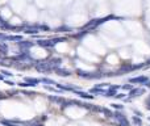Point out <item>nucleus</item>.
Instances as JSON below:
<instances>
[{
	"instance_id": "7",
	"label": "nucleus",
	"mask_w": 150,
	"mask_h": 126,
	"mask_svg": "<svg viewBox=\"0 0 150 126\" xmlns=\"http://www.w3.org/2000/svg\"><path fill=\"white\" fill-rule=\"evenodd\" d=\"M74 92H75V95H79L83 98H94V95H88L87 92H82V91H77V89H74Z\"/></svg>"
},
{
	"instance_id": "16",
	"label": "nucleus",
	"mask_w": 150,
	"mask_h": 126,
	"mask_svg": "<svg viewBox=\"0 0 150 126\" xmlns=\"http://www.w3.org/2000/svg\"><path fill=\"white\" fill-rule=\"evenodd\" d=\"M133 123L136 125V126H142V121H141V118L140 117H133Z\"/></svg>"
},
{
	"instance_id": "8",
	"label": "nucleus",
	"mask_w": 150,
	"mask_h": 126,
	"mask_svg": "<svg viewBox=\"0 0 150 126\" xmlns=\"http://www.w3.org/2000/svg\"><path fill=\"white\" fill-rule=\"evenodd\" d=\"M54 71H55V72H57L59 76H70V75H71V74H70V71H67V70H63V68H59V67H58V68H55Z\"/></svg>"
},
{
	"instance_id": "24",
	"label": "nucleus",
	"mask_w": 150,
	"mask_h": 126,
	"mask_svg": "<svg viewBox=\"0 0 150 126\" xmlns=\"http://www.w3.org/2000/svg\"><path fill=\"white\" fill-rule=\"evenodd\" d=\"M19 85H20V87H29V85H30V84H29V83H28V81H24V83H23V81H21V83H20V84H19Z\"/></svg>"
},
{
	"instance_id": "9",
	"label": "nucleus",
	"mask_w": 150,
	"mask_h": 126,
	"mask_svg": "<svg viewBox=\"0 0 150 126\" xmlns=\"http://www.w3.org/2000/svg\"><path fill=\"white\" fill-rule=\"evenodd\" d=\"M142 93H143V89H142V88H141V89L134 88V89H130L129 96H130V97H136V96H140V95H142Z\"/></svg>"
},
{
	"instance_id": "6",
	"label": "nucleus",
	"mask_w": 150,
	"mask_h": 126,
	"mask_svg": "<svg viewBox=\"0 0 150 126\" xmlns=\"http://www.w3.org/2000/svg\"><path fill=\"white\" fill-rule=\"evenodd\" d=\"M117 89H119V87H117V85L109 87V89L104 92V96H105V97H112V96H115V93H116V91H117Z\"/></svg>"
},
{
	"instance_id": "12",
	"label": "nucleus",
	"mask_w": 150,
	"mask_h": 126,
	"mask_svg": "<svg viewBox=\"0 0 150 126\" xmlns=\"http://www.w3.org/2000/svg\"><path fill=\"white\" fill-rule=\"evenodd\" d=\"M117 122H119L120 126H129V121H128V118H126L125 116H122L121 118H119Z\"/></svg>"
},
{
	"instance_id": "22",
	"label": "nucleus",
	"mask_w": 150,
	"mask_h": 126,
	"mask_svg": "<svg viewBox=\"0 0 150 126\" xmlns=\"http://www.w3.org/2000/svg\"><path fill=\"white\" fill-rule=\"evenodd\" d=\"M101 112H104V114H105L107 117H111V116H113V114H112V113H111L108 109H101Z\"/></svg>"
},
{
	"instance_id": "28",
	"label": "nucleus",
	"mask_w": 150,
	"mask_h": 126,
	"mask_svg": "<svg viewBox=\"0 0 150 126\" xmlns=\"http://www.w3.org/2000/svg\"><path fill=\"white\" fill-rule=\"evenodd\" d=\"M7 84H8V85H13L15 83H13V81H9V80H7Z\"/></svg>"
},
{
	"instance_id": "17",
	"label": "nucleus",
	"mask_w": 150,
	"mask_h": 126,
	"mask_svg": "<svg viewBox=\"0 0 150 126\" xmlns=\"http://www.w3.org/2000/svg\"><path fill=\"white\" fill-rule=\"evenodd\" d=\"M41 81H42L44 84H54V85L57 84V83H55L54 80H51V79H46V78H44V79H41Z\"/></svg>"
},
{
	"instance_id": "1",
	"label": "nucleus",
	"mask_w": 150,
	"mask_h": 126,
	"mask_svg": "<svg viewBox=\"0 0 150 126\" xmlns=\"http://www.w3.org/2000/svg\"><path fill=\"white\" fill-rule=\"evenodd\" d=\"M34 67H36V70L40 71V72L51 71V67H50L49 61H36V62H34Z\"/></svg>"
},
{
	"instance_id": "2",
	"label": "nucleus",
	"mask_w": 150,
	"mask_h": 126,
	"mask_svg": "<svg viewBox=\"0 0 150 126\" xmlns=\"http://www.w3.org/2000/svg\"><path fill=\"white\" fill-rule=\"evenodd\" d=\"M36 45H38L41 47H53L54 46L53 41H49V40H38V41H36Z\"/></svg>"
},
{
	"instance_id": "13",
	"label": "nucleus",
	"mask_w": 150,
	"mask_h": 126,
	"mask_svg": "<svg viewBox=\"0 0 150 126\" xmlns=\"http://www.w3.org/2000/svg\"><path fill=\"white\" fill-rule=\"evenodd\" d=\"M90 92H91V93H96V95H104V92H105V91H104L101 87H99V85H98V87L92 88Z\"/></svg>"
},
{
	"instance_id": "25",
	"label": "nucleus",
	"mask_w": 150,
	"mask_h": 126,
	"mask_svg": "<svg viewBox=\"0 0 150 126\" xmlns=\"http://www.w3.org/2000/svg\"><path fill=\"white\" fill-rule=\"evenodd\" d=\"M112 106H113V108H116V109H122V105H117V104H113Z\"/></svg>"
},
{
	"instance_id": "20",
	"label": "nucleus",
	"mask_w": 150,
	"mask_h": 126,
	"mask_svg": "<svg viewBox=\"0 0 150 126\" xmlns=\"http://www.w3.org/2000/svg\"><path fill=\"white\" fill-rule=\"evenodd\" d=\"M7 38H8V36H7V34L0 33V42H6V41H7Z\"/></svg>"
},
{
	"instance_id": "4",
	"label": "nucleus",
	"mask_w": 150,
	"mask_h": 126,
	"mask_svg": "<svg viewBox=\"0 0 150 126\" xmlns=\"http://www.w3.org/2000/svg\"><path fill=\"white\" fill-rule=\"evenodd\" d=\"M147 81L146 76H138V78H132L129 79V83H138V84H145Z\"/></svg>"
},
{
	"instance_id": "21",
	"label": "nucleus",
	"mask_w": 150,
	"mask_h": 126,
	"mask_svg": "<svg viewBox=\"0 0 150 126\" xmlns=\"http://www.w3.org/2000/svg\"><path fill=\"white\" fill-rule=\"evenodd\" d=\"M51 41H53L54 45H57V43H59V42H65L66 40H65V38H54V40H51Z\"/></svg>"
},
{
	"instance_id": "19",
	"label": "nucleus",
	"mask_w": 150,
	"mask_h": 126,
	"mask_svg": "<svg viewBox=\"0 0 150 126\" xmlns=\"http://www.w3.org/2000/svg\"><path fill=\"white\" fill-rule=\"evenodd\" d=\"M2 123H3V125H7V126H19V125H16L15 122H11V121H6V119H3V121H2Z\"/></svg>"
},
{
	"instance_id": "10",
	"label": "nucleus",
	"mask_w": 150,
	"mask_h": 126,
	"mask_svg": "<svg viewBox=\"0 0 150 126\" xmlns=\"http://www.w3.org/2000/svg\"><path fill=\"white\" fill-rule=\"evenodd\" d=\"M7 53H8V45L6 42H0V54L7 55Z\"/></svg>"
},
{
	"instance_id": "5",
	"label": "nucleus",
	"mask_w": 150,
	"mask_h": 126,
	"mask_svg": "<svg viewBox=\"0 0 150 126\" xmlns=\"http://www.w3.org/2000/svg\"><path fill=\"white\" fill-rule=\"evenodd\" d=\"M61 59H58V58H53V59H50L49 61V63H50V67H51V70H55V68H58L59 66H61Z\"/></svg>"
},
{
	"instance_id": "30",
	"label": "nucleus",
	"mask_w": 150,
	"mask_h": 126,
	"mask_svg": "<svg viewBox=\"0 0 150 126\" xmlns=\"http://www.w3.org/2000/svg\"><path fill=\"white\" fill-rule=\"evenodd\" d=\"M149 121H150V118H149Z\"/></svg>"
},
{
	"instance_id": "26",
	"label": "nucleus",
	"mask_w": 150,
	"mask_h": 126,
	"mask_svg": "<svg viewBox=\"0 0 150 126\" xmlns=\"http://www.w3.org/2000/svg\"><path fill=\"white\" fill-rule=\"evenodd\" d=\"M122 88H124V89H129V91H130V89H133V88H132V85H129V84H128V85H124Z\"/></svg>"
},
{
	"instance_id": "11",
	"label": "nucleus",
	"mask_w": 150,
	"mask_h": 126,
	"mask_svg": "<svg viewBox=\"0 0 150 126\" xmlns=\"http://www.w3.org/2000/svg\"><path fill=\"white\" fill-rule=\"evenodd\" d=\"M25 81H28L32 87H34V85H37L41 80H40V79H34V78H25Z\"/></svg>"
},
{
	"instance_id": "3",
	"label": "nucleus",
	"mask_w": 150,
	"mask_h": 126,
	"mask_svg": "<svg viewBox=\"0 0 150 126\" xmlns=\"http://www.w3.org/2000/svg\"><path fill=\"white\" fill-rule=\"evenodd\" d=\"M19 47L20 49H29V47H32L33 45H36V42H29V41H19Z\"/></svg>"
},
{
	"instance_id": "14",
	"label": "nucleus",
	"mask_w": 150,
	"mask_h": 126,
	"mask_svg": "<svg viewBox=\"0 0 150 126\" xmlns=\"http://www.w3.org/2000/svg\"><path fill=\"white\" fill-rule=\"evenodd\" d=\"M38 26H32V28H26L25 29V33H28V34H36V33H38Z\"/></svg>"
},
{
	"instance_id": "18",
	"label": "nucleus",
	"mask_w": 150,
	"mask_h": 126,
	"mask_svg": "<svg viewBox=\"0 0 150 126\" xmlns=\"http://www.w3.org/2000/svg\"><path fill=\"white\" fill-rule=\"evenodd\" d=\"M49 98L51 100V101H54V102H59V104H62V101H63V98H61V97H53V96H49Z\"/></svg>"
},
{
	"instance_id": "15",
	"label": "nucleus",
	"mask_w": 150,
	"mask_h": 126,
	"mask_svg": "<svg viewBox=\"0 0 150 126\" xmlns=\"http://www.w3.org/2000/svg\"><path fill=\"white\" fill-rule=\"evenodd\" d=\"M7 41H12V42H19V41H23V37H21V36H8Z\"/></svg>"
},
{
	"instance_id": "23",
	"label": "nucleus",
	"mask_w": 150,
	"mask_h": 126,
	"mask_svg": "<svg viewBox=\"0 0 150 126\" xmlns=\"http://www.w3.org/2000/svg\"><path fill=\"white\" fill-rule=\"evenodd\" d=\"M2 74L6 75V76H12V72H9V71H7V70H2Z\"/></svg>"
},
{
	"instance_id": "29",
	"label": "nucleus",
	"mask_w": 150,
	"mask_h": 126,
	"mask_svg": "<svg viewBox=\"0 0 150 126\" xmlns=\"http://www.w3.org/2000/svg\"><path fill=\"white\" fill-rule=\"evenodd\" d=\"M0 80H3V76H0Z\"/></svg>"
},
{
	"instance_id": "27",
	"label": "nucleus",
	"mask_w": 150,
	"mask_h": 126,
	"mask_svg": "<svg viewBox=\"0 0 150 126\" xmlns=\"http://www.w3.org/2000/svg\"><path fill=\"white\" fill-rule=\"evenodd\" d=\"M145 87H147V88H150V80H147V81L145 83Z\"/></svg>"
}]
</instances>
